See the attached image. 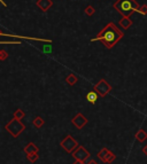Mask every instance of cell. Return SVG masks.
<instances>
[{
  "label": "cell",
  "mask_w": 147,
  "mask_h": 164,
  "mask_svg": "<svg viewBox=\"0 0 147 164\" xmlns=\"http://www.w3.org/2000/svg\"><path fill=\"white\" fill-rule=\"evenodd\" d=\"M33 124L36 125L37 127H39V126H41V125H43V119H41L40 117H37L36 119H35V121H33Z\"/></svg>",
  "instance_id": "cell-19"
},
{
  "label": "cell",
  "mask_w": 147,
  "mask_h": 164,
  "mask_svg": "<svg viewBox=\"0 0 147 164\" xmlns=\"http://www.w3.org/2000/svg\"><path fill=\"white\" fill-rule=\"evenodd\" d=\"M142 153H144V154H145V155L147 156V145L145 146V147H144V148H142Z\"/></svg>",
  "instance_id": "cell-20"
},
{
  "label": "cell",
  "mask_w": 147,
  "mask_h": 164,
  "mask_svg": "<svg viewBox=\"0 0 147 164\" xmlns=\"http://www.w3.org/2000/svg\"><path fill=\"white\" fill-rule=\"evenodd\" d=\"M115 158H116L115 155H114L113 153H110V151H108V154L106 155V157L103 158V162H107V163H112V162H113V161H114Z\"/></svg>",
  "instance_id": "cell-14"
},
{
  "label": "cell",
  "mask_w": 147,
  "mask_h": 164,
  "mask_svg": "<svg viewBox=\"0 0 147 164\" xmlns=\"http://www.w3.org/2000/svg\"><path fill=\"white\" fill-rule=\"evenodd\" d=\"M113 7L123 16L130 17L134 12H138L139 5L136 0H117Z\"/></svg>",
  "instance_id": "cell-2"
},
{
  "label": "cell",
  "mask_w": 147,
  "mask_h": 164,
  "mask_svg": "<svg viewBox=\"0 0 147 164\" xmlns=\"http://www.w3.org/2000/svg\"><path fill=\"white\" fill-rule=\"evenodd\" d=\"M6 129L8 131L11 132L13 136H17L20 132L23 131V129H24V126L22 125V123L20 122L19 119H13V121H11L9 122V124L6 126Z\"/></svg>",
  "instance_id": "cell-4"
},
{
  "label": "cell",
  "mask_w": 147,
  "mask_h": 164,
  "mask_svg": "<svg viewBox=\"0 0 147 164\" xmlns=\"http://www.w3.org/2000/svg\"><path fill=\"white\" fill-rule=\"evenodd\" d=\"M138 13L142 14V15H146V14H147V5H142V6H139V8H138Z\"/></svg>",
  "instance_id": "cell-18"
},
{
  "label": "cell",
  "mask_w": 147,
  "mask_h": 164,
  "mask_svg": "<svg viewBox=\"0 0 147 164\" xmlns=\"http://www.w3.org/2000/svg\"><path fill=\"white\" fill-rule=\"evenodd\" d=\"M89 164H96V162H93V161H92V162H90Z\"/></svg>",
  "instance_id": "cell-22"
},
{
  "label": "cell",
  "mask_w": 147,
  "mask_h": 164,
  "mask_svg": "<svg viewBox=\"0 0 147 164\" xmlns=\"http://www.w3.org/2000/svg\"><path fill=\"white\" fill-rule=\"evenodd\" d=\"M89 156V153L86 151H84L83 148H79L78 149V153L76 154V157L78 158V160H81V161H83L84 158H86Z\"/></svg>",
  "instance_id": "cell-11"
},
{
  "label": "cell",
  "mask_w": 147,
  "mask_h": 164,
  "mask_svg": "<svg viewBox=\"0 0 147 164\" xmlns=\"http://www.w3.org/2000/svg\"><path fill=\"white\" fill-rule=\"evenodd\" d=\"M44 51H45V52H51V51H52V48H50V47H46V45H45V47H44Z\"/></svg>",
  "instance_id": "cell-21"
},
{
  "label": "cell",
  "mask_w": 147,
  "mask_h": 164,
  "mask_svg": "<svg viewBox=\"0 0 147 164\" xmlns=\"http://www.w3.org/2000/svg\"><path fill=\"white\" fill-rule=\"evenodd\" d=\"M98 93L96 91H91V92L87 93V95H86V100L89 101L90 103H92V105H94L96 101H98Z\"/></svg>",
  "instance_id": "cell-8"
},
{
  "label": "cell",
  "mask_w": 147,
  "mask_h": 164,
  "mask_svg": "<svg viewBox=\"0 0 147 164\" xmlns=\"http://www.w3.org/2000/svg\"><path fill=\"white\" fill-rule=\"evenodd\" d=\"M86 123H87V119L84 117L82 114H77L76 117L72 119V124L77 126L78 129H82Z\"/></svg>",
  "instance_id": "cell-5"
},
{
  "label": "cell",
  "mask_w": 147,
  "mask_h": 164,
  "mask_svg": "<svg viewBox=\"0 0 147 164\" xmlns=\"http://www.w3.org/2000/svg\"><path fill=\"white\" fill-rule=\"evenodd\" d=\"M66 82H67L69 85H75L77 83V77L74 76V73H71V75H69V76L66 78Z\"/></svg>",
  "instance_id": "cell-13"
},
{
  "label": "cell",
  "mask_w": 147,
  "mask_h": 164,
  "mask_svg": "<svg viewBox=\"0 0 147 164\" xmlns=\"http://www.w3.org/2000/svg\"><path fill=\"white\" fill-rule=\"evenodd\" d=\"M8 58V53L5 49H0V61H5Z\"/></svg>",
  "instance_id": "cell-17"
},
{
  "label": "cell",
  "mask_w": 147,
  "mask_h": 164,
  "mask_svg": "<svg viewBox=\"0 0 147 164\" xmlns=\"http://www.w3.org/2000/svg\"><path fill=\"white\" fill-rule=\"evenodd\" d=\"M136 138H137V140H138L139 142H144L145 140H147V132L144 131L142 129L138 130L137 133H136Z\"/></svg>",
  "instance_id": "cell-9"
},
{
  "label": "cell",
  "mask_w": 147,
  "mask_h": 164,
  "mask_svg": "<svg viewBox=\"0 0 147 164\" xmlns=\"http://www.w3.org/2000/svg\"><path fill=\"white\" fill-rule=\"evenodd\" d=\"M118 23H120V25H121L124 30H128L129 28L132 25V21H131V19H130V17H127V16H123Z\"/></svg>",
  "instance_id": "cell-7"
},
{
  "label": "cell",
  "mask_w": 147,
  "mask_h": 164,
  "mask_svg": "<svg viewBox=\"0 0 147 164\" xmlns=\"http://www.w3.org/2000/svg\"><path fill=\"white\" fill-rule=\"evenodd\" d=\"M0 36H5V37H13V38H28V39H32V40H40V41H45L44 39H38V38H29V37H21V36H15V34H7V33H2L0 31Z\"/></svg>",
  "instance_id": "cell-12"
},
{
  "label": "cell",
  "mask_w": 147,
  "mask_h": 164,
  "mask_svg": "<svg viewBox=\"0 0 147 164\" xmlns=\"http://www.w3.org/2000/svg\"><path fill=\"white\" fill-rule=\"evenodd\" d=\"M94 13H96V9H94L92 6H87L85 8V14H86L87 16H92Z\"/></svg>",
  "instance_id": "cell-15"
},
{
  "label": "cell",
  "mask_w": 147,
  "mask_h": 164,
  "mask_svg": "<svg viewBox=\"0 0 147 164\" xmlns=\"http://www.w3.org/2000/svg\"><path fill=\"white\" fill-rule=\"evenodd\" d=\"M94 91H96L100 97H106V95L112 91V86L109 85L105 79H101V80L94 86Z\"/></svg>",
  "instance_id": "cell-3"
},
{
  "label": "cell",
  "mask_w": 147,
  "mask_h": 164,
  "mask_svg": "<svg viewBox=\"0 0 147 164\" xmlns=\"http://www.w3.org/2000/svg\"><path fill=\"white\" fill-rule=\"evenodd\" d=\"M62 146H64V147H66L68 151H71V148L76 146V142H75V141L71 139V137H68V138L66 139L63 142H62Z\"/></svg>",
  "instance_id": "cell-10"
},
{
  "label": "cell",
  "mask_w": 147,
  "mask_h": 164,
  "mask_svg": "<svg viewBox=\"0 0 147 164\" xmlns=\"http://www.w3.org/2000/svg\"><path fill=\"white\" fill-rule=\"evenodd\" d=\"M123 37H124V33L122 32L113 22H109L108 24L98 33V36H96V38L91 39V41L100 40L103 44V46L106 47V48H108V49H110V48H113V47L115 46Z\"/></svg>",
  "instance_id": "cell-1"
},
{
  "label": "cell",
  "mask_w": 147,
  "mask_h": 164,
  "mask_svg": "<svg viewBox=\"0 0 147 164\" xmlns=\"http://www.w3.org/2000/svg\"><path fill=\"white\" fill-rule=\"evenodd\" d=\"M36 5H37L43 12H47V10L53 6V1H52V0H37Z\"/></svg>",
  "instance_id": "cell-6"
},
{
  "label": "cell",
  "mask_w": 147,
  "mask_h": 164,
  "mask_svg": "<svg viewBox=\"0 0 147 164\" xmlns=\"http://www.w3.org/2000/svg\"><path fill=\"white\" fill-rule=\"evenodd\" d=\"M23 116H24V112H22L21 109H17L16 112H14V117L16 119H21V118H23Z\"/></svg>",
  "instance_id": "cell-16"
}]
</instances>
